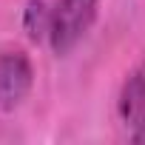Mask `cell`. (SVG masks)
<instances>
[{
    "mask_svg": "<svg viewBox=\"0 0 145 145\" xmlns=\"http://www.w3.org/2000/svg\"><path fill=\"white\" fill-rule=\"evenodd\" d=\"M97 17V0H57L51 6V48L57 54H68L83 34L91 29Z\"/></svg>",
    "mask_w": 145,
    "mask_h": 145,
    "instance_id": "1",
    "label": "cell"
},
{
    "mask_svg": "<svg viewBox=\"0 0 145 145\" xmlns=\"http://www.w3.org/2000/svg\"><path fill=\"white\" fill-rule=\"evenodd\" d=\"M34 71L20 48H0V105L14 108L31 88Z\"/></svg>",
    "mask_w": 145,
    "mask_h": 145,
    "instance_id": "2",
    "label": "cell"
},
{
    "mask_svg": "<svg viewBox=\"0 0 145 145\" xmlns=\"http://www.w3.org/2000/svg\"><path fill=\"white\" fill-rule=\"evenodd\" d=\"M120 114L125 117L128 125L139 128L145 122V60L131 71V77L122 86L120 94Z\"/></svg>",
    "mask_w": 145,
    "mask_h": 145,
    "instance_id": "3",
    "label": "cell"
},
{
    "mask_svg": "<svg viewBox=\"0 0 145 145\" xmlns=\"http://www.w3.org/2000/svg\"><path fill=\"white\" fill-rule=\"evenodd\" d=\"M23 23H26V31H29L31 40L48 37V31H51V9H48V3L46 0H31L29 9H26Z\"/></svg>",
    "mask_w": 145,
    "mask_h": 145,
    "instance_id": "4",
    "label": "cell"
},
{
    "mask_svg": "<svg viewBox=\"0 0 145 145\" xmlns=\"http://www.w3.org/2000/svg\"><path fill=\"white\" fill-rule=\"evenodd\" d=\"M134 142H145V122L139 128H134Z\"/></svg>",
    "mask_w": 145,
    "mask_h": 145,
    "instance_id": "5",
    "label": "cell"
}]
</instances>
